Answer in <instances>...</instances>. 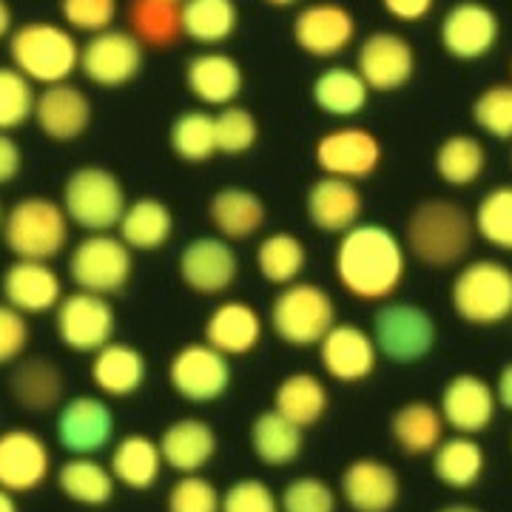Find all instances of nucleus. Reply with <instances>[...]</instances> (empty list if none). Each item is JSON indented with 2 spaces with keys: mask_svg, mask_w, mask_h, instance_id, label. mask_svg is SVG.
Segmentation results:
<instances>
[{
  "mask_svg": "<svg viewBox=\"0 0 512 512\" xmlns=\"http://www.w3.org/2000/svg\"><path fill=\"white\" fill-rule=\"evenodd\" d=\"M407 248L379 222H356L339 234L333 251V274L342 291L359 302H387L402 288Z\"/></svg>",
  "mask_w": 512,
  "mask_h": 512,
  "instance_id": "nucleus-1",
  "label": "nucleus"
},
{
  "mask_svg": "<svg viewBox=\"0 0 512 512\" xmlns=\"http://www.w3.org/2000/svg\"><path fill=\"white\" fill-rule=\"evenodd\" d=\"M473 217L453 200H421L404 225V248L430 268H453L473 248Z\"/></svg>",
  "mask_w": 512,
  "mask_h": 512,
  "instance_id": "nucleus-2",
  "label": "nucleus"
},
{
  "mask_svg": "<svg viewBox=\"0 0 512 512\" xmlns=\"http://www.w3.org/2000/svg\"><path fill=\"white\" fill-rule=\"evenodd\" d=\"M9 60L32 83H66L80 69V43L69 26L52 20H29L9 35Z\"/></svg>",
  "mask_w": 512,
  "mask_h": 512,
  "instance_id": "nucleus-3",
  "label": "nucleus"
},
{
  "mask_svg": "<svg viewBox=\"0 0 512 512\" xmlns=\"http://www.w3.org/2000/svg\"><path fill=\"white\" fill-rule=\"evenodd\" d=\"M450 305L473 328L507 322L512 319V268L498 259L467 262L450 285Z\"/></svg>",
  "mask_w": 512,
  "mask_h": 512,
  "instance_id": "nucleus-4",
  "label": "nucleus"
},
{
  "mask_svg": "<svg viewBox=\"0 0 512 512\" xmlns=\"http://www.w3.org/2000/svg\"><path fill=\"white\" fill-rule=\"evenodd\" d=\"M69 217L49 197H23L3 214V242L15 259L52 262L69 245Z\"/></svg>",
  "mask_w": 512,
  "mask_h": 512,
  "instance_id": "nucleus-5",
  "label": "nucleus"
},
{
  "mask_svg": "<svg viewBox=\"0 0 512 512\" xmlns=\"http://www.w3.org/2000/svg\"><path fill=\"white\" fill-rule=\"evenodd\" d=\"M271 328L288 348H313L336 325V302L322 285L296 279L271 302Z\"/></svg>",
  "mask_w": 512,
  "mask_h": 512,
  "instance_id": "nucleus-6",
  "label": "nucleus"
},
{
  "mask_svg": "<svg viewBox=\"0 0 512 512\" xmlns=\"http://www.w3.org/2000/svg\"><path fill=\"white\" fill-rule=\"evenodd\" d=\"M60 205L72 225L86 234H100L117 228V222L126 211V191L117 174L100 165L74 168L63 183Z\"/></svg>",
  "mask_w": 512,
  "mask_h": 512,
  "instance_id": "nucleus-7",
  "label": "nucleus"
},
{
  "mask_svg": "<svg viewBox=\"0 0 512 512\" xmlns=\"http://www.w3.org/2000/svg\"><path fill=\"white\" fill-rule=\"evenodd\" d=\"M134 274V251L111 231L86 234L69 256V276L80 291L111 296L120 293Z\"/></svg>",
  "mask_w": 512,
  "mask_h": 512,
  "instance_id": "nucleus-8",
  "label": "nucleus"
},
{
  "mask_svg": "<svg viewBox=\"0 0 512 512\" xmlns=\"http://www.w3.org/2000/svg\"><path fill=\"white\" fill-rule=\"evenodd\" d=\"M373 342L379 356L396 365H413L436 348L433 316L410 302H387L373 319Z\"/></svg>",
  "mask_w": 512,
  "mask_h": 512,
  "instance_id": "nucleus-9",
  "label": "nucleus"
},
{
  "mask_svg": "<svg viewBox=\"0 0 512 512\" xmlns=\"http://www.w3.org/2000/svg\"><path fill=\"white\" fill-rule=\"evenodd\" d=\"M57 339L74 353H97L109 345L117 330V313L109 296L92 291L63 293L55 308Z\"/></svg>",
  "mask_w": 512,
  "mask_h": 512,
  "instance_id": "nucleus-10",
  "label": "nucleus"
},
{
  "mask_svg": "<svg viewBox=\"0 0 512 512\" xmlns=\"http://www.w3.org/2000/svg\"><path fill=\"white\" fill-rule=\"evenodd\" d=\"M146 49L128 29H103L80 46V69L83 77L100 89L128 86L143 72Z\"/></svg>",
  "mask_w": 512,
  "mask_h": 512,
  "instance_id": "nucleus-11",
  "label": "nucleus"
},
{
  "mask_svg": "<svg viewBox=\"0 0 512 512\" xmlns=\"http://www.w3.org/2000/svg\"><path fill=\"white\" fill-rule=\"evenodd\" d=\"M168 384L185 402H217L231 387L228 356H222L220 350H214L208 342H191L171 356Z\"/></svg>",
  "mask_w": 512,
  "mask_h": 512,
  "instance_id": "nucleus-12",
  "label": "nucleus"
},
{
  "mask_svg": "<svg viewBox=\"0 0 512 512\" xmlns=\"http://www.w3.org/2000/svg\"><path fill=\"white\" fill-rule=\"evenodd\" d=\"M313 160H316L322 174L359 183V180L373 177L376 168L382 165V143H379V137L370 128H330V131H325L316 140Z\"/></svg>",
  "mask_w": 512,
  "mask_h": 512,
  "instance_id": "nucleus-13",
  "label": "nucleus"
},
{
  "mask_svg": "<svg viewBox=\"0 0 512 512\" xmlns=\"http://www.w3.org/2000/svg\"><path fill=\"white\" fill-rule=\"evenodd\" d=\"M293 43L316 60H333L348 52L356 40V18L342 3L316 0L296 12L293 18Z\"/></svg>",
  "mask_w": 512,
  "mask_h": 512,
  "instance_id": "nucleus-14",
  "label": "nucleus"
},
{
  "mask_svg": "<svg viewBox=\"0 0 512 512\" xmlns=\"http://www.w3.org/2000/svg\"><path fill=\"white\" fill-rule=\"evenodd\" d=\"M501 20L481 0H461L444 12L439 23L441 49L453 60H481L495 49Z\"/></svg>",
  "mask_w": 512,
  "mask_h": 512,
  "instance_id": "nucleus-15",
  "label": "nucleus"
},
{
  "mask_svg": "<svg viewBox=\"0 0 512 512\" xmlns=\"http://www.w3.org/2000/svg\"><path fill=\"white\" fill-rule=\"evenodd\" d=\"M356 72L362 74L370 92H399L416 74V52L407 37L396 32H373L359 43Z\"/></svg>",
  "mask_w": 512,
  "mask_h": 512,
  "instance_id": "nucleus-16",
  "label": "nucleus"
},
{
  "mask_svg": "<svg viewBox=\"0 0 512 512\" xmlns=\"http://www.w3.org/2000/svg\"><path fill=\"white\" fill-rule=\"evenodd\" d=\"M55 433L57 444L69 456H94L111 444L114 413L97 396H74L66 404H60Z\"/></svg>",
  "mask_w": 512,
  "mask_h": 512,
  "instance_id": "nucleus-17",
  "label": "nucleus"
},
{
  "mask_svg": "<svg viewBox=\"0 0 512 512\" xmlns=\"http://www.w3.org/2000/svg\"><path fill=\"white\" fill-rule=\"evenodd\" d=\"M177 271L185 288L202 296H220L237 282L239 256L228 239L197 237L183 248Z\"/></svg>",
  "mask_w": 512,
  "mask_h": 512,
  "instance_id": "nucleus-18",
  "label": "nucleus"
},
{
  "mask_svg": "<svg viewBox=\"0 0 512 512\" xmlns=\"http://www.w3.org/2000/svg\"><path fill=\"white\" fill-rule=\"evenodd\" d=\"M52 473V450L26 427L0 433V487L9 493H32Z\"/></svg>",
  "mask_w": 512,
  "mask_h": 512,
  "instance_id": "nucleus-19",
  "label": "nucleus"
},
{
  "mask_svg": "<svg viewBox=\"0 0 512 512\" xmlns=\"http://www.w3.org/2000/svg\"><path fill=\"white\" fill-rule=\"evenodd\" d=\"M319 362L333 382L356 384L373 376L379 365V350L365 328L336 322L319 342Z\"/></svg>",
  "mask_w": 512,
  "mask_h": 512,
  "instance_id": "nucleus-20",
  "label": "nucleus"
},
{
  "mask_svg": "<svg viewBox=\"0 0 512 512\" xmlns=\"http://www.w3.org/2000/svg\"><path fill=\"white\" fill-rule=\"evenodd\" d=\"M495 410H498V399L493 384L476 373H458L441 390V419L464 436L484 433L493 424Z\"/></svg>",
  "mask_w": 512,
  "mask_h": 512,
  "instance_id": "nucleus-21",
  "label": "nucleus"
},
{
  "mask_svg": "<svg viewBox=\"0 0 512 512\" xmlns=\"http://www.w3.org/2000/svg\"><path fill=\"white\" fill-rule=\"evenodd\" d=\"M92 114L94 109L89 94L66 80V83H55V86H43V92H37L32 120L49 140L74 143L86 134V128L92 126Z\"/></svg>",
  "mask_w": 512,
  "mask_h": 512,
  "instance_id": "nucleus-22",
  "label": "nucleus"
},
{
  "mask_svg": "<svg viewBox=\"0 0 512 512\" xmlns=\"http://www.w3.org/2000/svg\"><path fill=\"white\" fill-rule=\"evenodd\" d=\"M3 302L23 316L55 311L63 299V282L57 271L43 259H15L0 282Z\"/></svg>",
  "mask_w": 512,
  "mask_h": 512,
  "instance_id": "nucleus-23",
  "label": "nucleus"
},
{
  "mask_svg": "<svg viewBox=\"0 0 512 512\" xmlns=\"http://www.w3.org/2000/svg\"><path fill=\"white\" fill-rule=\"evenodd\" d=\"M365 200L356 183L342 177H319L305 194V214L313 228L322 234H345L356 222H362Z\"/></svg>",
  "mask_w": 512,
  "mask_h": 512,
  "instance_id": "nucleus-24",
  "label": "nucleus"
},
{
  "mask_svg": "<svg viewBox=\"0 0 512 512\" xmlns=\"http://www.w3.org/2000/svg\"><path fill=\"white\" fill-rule=\"evenodd\" d=\"M399 495L402 484L396 470L379 458H356L342 473V498L353 512H390Z\"/></svg>",
  "mask_w": 512,
  "mask_h": 512,
  "instance_id": "nucleus-25",
  "label": "nucleus"
},
{
  "mask_svg": "<svg viewBox=\"0 0 512 512\" xmlns=\"http://www.w3.org/2000/svg\"><path fill=\"white\" fill-rule=\"evenodd\" d=\"M185 86L202 106L225 109L237 103L245 74L237 60L225 52H200L185 63Z\"/></svg>",
  "mask_w": 512,
  "mask_h": 512,
  "instance_id": "nucleus-26",
  "label": "nucleus"
},
{
  "mask_svg": "<svg viewBox=\"0 0 512 512\" xmlns=\"http://www.w3.org/2000/svg\"><path fill=\"white\" fill-rule=\"evenodd\" d=\"M265 333V322L256 308H251L242 299H225L220 302L211 316L205 319V339L222 356H248L251 350L259 348Z\"/></svg>",
  "mask_w": 512,
  "mask_h": 512,
  "instance_id": "nucleus-27",
  "label": "nucleus"
},
{
  "mask_svg": "<svg viewBox=\"0 0 512 512\" xmlns=\"http://www.w3.org/2000/svg\"><path fill=\"white\" fill-rule=\"evenodd\" d=\"M160 456L163 464L177 470L180 476L200 473L211 458L217 456V433L208 421L185 416V419L171 421L160 436Z\"/></svg>",
  "mask_w": 512,
  "mask_h": 512,
  "instance_id": "nucleus-28",
  "label": "nucleus"
},
{
  "mask_svg": "<svg viewBox=\"0 0 512 512\" xmlns=\"http://www.w3.org/2000/svg\"><path fill=\"white\" fill-rule=\"evenodd\" d=\"M208 220L217 228V237L239 242V239H251L262 231L268 211H265V202L259 194L239 188V185H228L208 200Z\"/></svg>",
  "mask_w": 512,
  "mask_h": 512,
  "instance_id": "nucleus-29",
  "label": "nucleus"
},
{
  "mask_svg": "<svg viewBox=\"0 0 512 512\" xmlns=\"http://www.w3.org/2000/svg\"><path fill=\"white\" fill-rule=\"evenodd\" d=\"M148 376L146 356L131 345L109 342L94 353L92 382L94 387L109 399H126L134 396Z\"/></svg>",
  "mask_w": 512,
  "mask_h": 512,
  "instance_id": "nucleus-30",
  "label": "nucleus"
},
{
  "mask_svg": "<svg viewBox=\"0 0 512 512\" xmlns=\"http://www.w3.org/2000/svg\"><path fill=\"white\" fill-rule=\"evenodd\" d=\"M63 373L52 359L32 356V359H18L9 376V390L12 399L29 410V413H49L55 410L63 399Z\"/></svg>",
  "mask_w": 512,
  "mask_h": 512,
  "instance_id": "nucleus-31",
  "label": "nucleus"
},
{
  "mask_svg": "<svg viewBox=\"0 0 512 512\" xmlns=\"http://www.w3.org/2000/svg\"><path fill=\"white\" fill-rule=\"evenodd\" d=\"M120 239L131 251H160L174 234V214L160 197H137L126 205L117 222Z\"/></svg>",
  "mask_w": 512,
  "mask_h": 512,
  "instance_id": "nucleus-32",
  "label": "nucleus"
},
{
  "mask_svg": "<svg viewBox=\"0 0 512 512\" xmlns=\"http://www.w3.org/2000/svg\"><path fill=\"white\" fill-rule=\"evenodd\" d=\"M311 100L319 111L336 120H350L359 111H365L370 100V89L362 74L348 66H330L319 72L311 83Z\"/></svg>",
  "mask_w": 512,
  "mask_h": 512,
  "instance_id": "nucleus-33",
  "label": "nucleus"
},
{
  "mask_svg": "<svg viewBox=\"0 0 512 512\" xmlns=\"http://www.w3.org/2000/svg\"><path fill=\"white\" fill-rule=\"evenodd\" d=\"M109 470L114 481L128 487V490H140V493L151 490L160 478V470H163L160 444L143 436V433L120 439L111 450Z\"/></svg>",
  "mask_w": 512,
  "mask_h": 512,
  "instance_id": "nucleus-34",
  "label": "nucleus"
},
{
  "mask_svg": "<svg viewBox=\"0 0 512 512\" xmlns=\"http://www.w3.org/2000/svg\"><path fill=\"white\" fill-rule=\"evenodd\" d=\"M444 419L439 407L430 402H404L393 419H390V433L396 447L407 456H427L433 453L444 439Z\"/></svg>",
  "mask_w": 512,
  "mask_h": 512,
  "instance_id": "nucleus-35",
  "label": "nucleus"
},
{
  "mask_svg": "<svg viewBox=\"0 0 512 512\" xmlns=\"http://www.w3.org/2000/svg\"><path fill=\"white\" fill-rule=\"evenodd\" d=\"M57 487L80 507H106L114 498V476L92 456H74L57 467Z\"/></svg>",
  "mask_w": 512,
  "mask_h": 512,
  "instance_id": "nucleus-36",
  "label": "nucleus"
},
{
  "mask_svg": "<svg viewBox=\"0 0 512 512\" xmlns=\"http://www.w3.org/2000/svg\"><path fill=\"white\" fill-rule=\"evenodd\" d=\"M487 467L484 447L473 436L458 433L453 439H441L433 450V473L450 490H470L476 487Z\"/></svg>",
  "mask_w": 512,
  "mask_h": 512,
  "instance_id": "nucleus-37",
  "label": "nucleus"
},
{
  "mask_svg": "<svg viewBox=\"0 0 512 512\" xmlns=\"http://www.w3.org/2000/svg\"><path fill=\"white\" fill-rule=\"evenodd\" d=\"M251 447L265 467H288L302 456L305 433L282 413L265 410L251 424Z\"/></svg>",
  "mask_w": 512,
  "mask_h": 512,
  "instance_id": "nucleus-38",
  "label": "nucleus"
},
{
  "mask_svg": "<svg viewBox=\"0 0 512 512\" xmlns=\"http://www.w3.org/2000/svg\"><path fill=\"white\" fill-rule=\"evenodd\" d=\"M180 23L188 40L200 46H220L239 29V9L234 0H183Z\"/></svg>",
  "mask_w": 512,
  "mask_h": 512,
  "instance_id": "nucleus-39",
  "label": "nucleus"
},
{
  "mask_svg": "<svg viewBox=\"0 0 512 512\" xmlns=\"http://www.w3.org/2000/svg\"><path fill=\"white\" fill-rule=\"evenodd\" d=\"M328 404V387L313 373H291L276 387L274 410L302 430L322 421V416L328 413Z\"/></svg>",
  "mask_w": 512,
  "mask_h": 512,
  "instance_id": "nucleus-40",
  "label": "nucleus"
},
{
  "mask_svg": "<svg viewBox=\"0 0 512 512\" xmlns=\"http://www.w3.org/2000/svg\"><path fill=\"white\" fill-rule=\"evenodd\" d=\"M128 32L143 43V49H171L183 37L180 3L171 0H131Z\"/></svg>",
  "mask_w": 512,
  "mask_h": 512,
  "instance_id": "nucleus-41",
  "label": "nucleus"
},
{
  "mask_svg": "<svg viewBox=\"0 0 512 512\" xmlns=\"http://www.w3.org/2000/svg\"><path fill=\"white\" fill-rule=\"evenodd\" d=\"M305 265H308V248L296 234L274 231L256 245V271L268 285L276 288L291 285L302 279Z\"/></svg>",
  "mask_w": 512,
  "mask_h": 512,
  "instance_id": "nucleus-42",
  "label": "nucleus"
},
{
  "mask_svg": "<svg viewBox=\"0 0 512 512\" xmlns=\"http://www.w3.org/2000/svg\"><path fill=\"white\" fill-rule=\"evenodd\" d=\"M168 146L177 160L188 165L211 163L217 151V131H214V114L205 109L180 111L168 128Z\"/></svg>",
  "mask_w": 512,
  "mask_h": 512,
  "instance_id": "nucleus-43",
  "label": "nucleus"
},
{
  "mask_svg": "<svg viewBox=\"0 0 512 512\" xmlns=\"http://www.w3.org/2000/svg\"><path fill=\"white\" fill-rule=\"evenodd\" d=\"M436 174L441 183L453 188H467L476 180H481L487 168V151L481 140L473 134H450L439 148H436Z\"/></svg>",
  "mask_w": 512,
  "mask_h": 512,
  "instance_id": "nucleus-44",
  "label": "nucleus"
},
{
  "mask_svg": "<svg viewBox=\"0 0 512 512\" xmlns=\"http://www.w3.org/2000/svg\"><path fill=\"white\" fill-rule=\"evenodd\" d=\"M473 228L487 245L512 254V185L490 188L473 214Z\"/></svg>",
  "mask_w": 512,
  "mask_h": 512,
  "instance_id": "nucleus-45",
  "label": "nucleus"
},
{
  "mask_svg": "<svg viewBox=\"0 0 512 512\" xmlns=\"http://www.w3.org/2000/svg\"><path fill=\"white\" fill-rule=\"evenodd\" d=\"M35 83L15 66H0V131L26 126L35 114Z\"/></svg>",
  "mask_w": 512,
  "mask_h": 512,
  "instance_id": "nucleus-46",
  "label": "nucleus"
},
{
  "mask_svg": "<svg viewBox=\"0 0 512 512\" xmlns=\"http://www.w3.org/2000/svg\"><path fill=\"white\" fill-rule=\"evenodd\" d=\"M473 123L493 140H512V83H493L470 106Z\"/></svg>",
  "mask_w": 512,
  "mask_h": 512,
  "instance_id": "nucleus-47",
  "label": "nucleus"
},
{
  "mask_svg": "<svg viewBox=\"0 0 512 512\" xmlns=\"http://www.w3.org/2000/svg\"><path fill=\"white\" fill-rule=\"evenodd\" d=\"M214 131H217V151L228 157H239L251 151L259 140V123L245 106H225L214 114Z\"/></svg>",
  "mask_w": 512,
  "mask_h": 512,
  "instance_id": "nucleus-48",
  "label": "nucleus"
},
{
  "mask_svg": "<svg viewBox=\"0 0 512 512\" xmlns=\"http://www.w3.org/2000/svg\"><path fill=\"white\" fill-rule=\"evenodd\" d=\"M222 495L208 478L188 473L171 484L165 495V512H220Z\"/></svg>",
  "mask_w": 512,
  "mask_h": 512,
  "instance_id": "nucleus-49",
  "label": "nucleus"
},
{
  "mask_svg": "<svg viewBox=\"0 0 512 512\" xmlns=\"http://www.w3.org/2000/svg\"><path fill=\"white\" fill-rule=\"evenodd\" d=\"M117 12H120V0H60L63 26H69L72 32H86V35L111 29Z\"/></svg>",
  "mask_w": 512,
  "mask_h": 512,
  "instance_id": "nucleus-50",
  "label": "nucleus"
},
{
  "mask_svg": "<svg viewBox=\"0 0 512 512\" xmlns=\"http://www.w3.org/2000/svg\"><path fill=\"white\" fill-rule=\"evenodd\" d=\"M282 512H336V493L328 481L316 476L293 478L279 495Z\"/></svg>",
  "mask_w": 512,
  "mask_h": 512,
  "instance_id": "nucleus-51",
  "label": "nucleus"
},
{
  "mask_svg": "<svg viewBox=\"0 0 512 512\" xmlns=\"http://www.w3.org/2000/svg\"><path fill=\"white\" fill-rule=\"evenodd\" d=\"M220 512H282L279 495L259 478H239L222 493Z\"/></svg>",
  "mask_w": 512,
  "mask_h": 512,
  "instance_id": "nucleus-52",
  "label": "nucleus"
},
{
  "mask_svg": "<svg viewBox=\"0 0 512 512\" xmlns=\"http://www.w3.org/2000/svg\"><path fill=\"white\" fill-rule=\"evenodd\" d=\"M29 348V319L0 302V365H15Z\"/></svg>",
  "mask_w": 512,
  "mask_h": 512,
  "instance_id": "nucleus-53",
  "label": "nucleus"
},
{
  "mask_svg": "<svg viewBox=\"0 0 512 512\" xmlns=\"http://www.w3.org/2000/svg\"><path fill=\"white\" fill-rule=\"evenodd\" d=\"M20 168H23V151L18 140L9 131H0V185L15 183Z\"/></svg>",
  "mask_w": 512,
  "mask_h": 512,
  "instance_id": "nucleus-54",
  "label": "nucleus"
},
{
  "mask_svg": "<svg viewBox=\"0 0 512 512\" xmlns=\"http://www.w3.org/2000/svg\"><path fill=\"white\" fill-rule=\"evenodd\" d=\"M436 0H382V9L402 23H419L433 12Z\"/></svg>",
  "mask_w": 512,
  "mask_h": 512,
  "instance_id": "nucleus-55",
  "label": "nucleus"
},
{
  "mask_svg": "<svg viewBox=\"0 0 512 512\" xmlns=\"http://www.w3.org/2000/svg\"><path fill=\"white\" fill-rule=\"evenodd\" d=\"M493 390H495V399H498V404L512 413V362H507L504 370L498 373V382H495Z\"/></svg>",
  "mask_w": 512,
  "mask_h": 512,
  "instance_id": "nucleus-56",
  "label": "nucleus"
},
{
  "mask_svg": "<svg viewBox=\"0 0 512 512\" xmlns=\"http://www.w3.org/2000/svg\"><path fill=\"white\" fill-rule=\"evenodd\" d=\"M12 29H15V15H12V6H9L6 0H0V40L12 35Z\"/></svg>",
  "mask_w": 512,
  "mask_h": 512,
  "instance_id": "nucleus-57",
  "label": "nucleus"
},
{
  "mask_svg": "<svg viewBox=\"0 0 512 512\" xmlns=\"http://www.w3.org/2000/svg\"><path fill=\"white\" fill-rule=\"evenodd\" d=\"M0 512H18L15 493H9V490H3V487H0Z\"/></svg>",
  "mask_w": 512,
  "mask_h": 512,
  "instance_id": "nucleus-58",
  "label": "nucleus"
},
{
  "mask_svg": "<svg viewBox=\"0 0 512 512\" xmlns=\"http://www.w3.org/2000/svg\"><path fill=\"white\" fill-rule=\"evenodd\" d=\"M436 512H481L476 507H470V504H447V507H441Z\"/></svg>",
  "mask_w": 512,
  "mask_h": 512,
  "instance_id": "nucleus-59",
  "label": "nucleus"
},
{
  "mask_svg": "<svg viewBox=\"0 0 512 512\" xmlns=\"http://www.w3.org/2000/svg\"><path fill=\"white\" fill-rule=\"evenodd\" d=\"M262 3H268V6H274V9H291L299 0H262Z\"/></svg>",
  "mask_w": 512,
  "mask_h": 512,
  "instance_id": "nucleus-60",
  "label": "nucleus"
},
{
  "mask_svg": "<svg viewBox=\"0 0 512 512\" xmlns=\"http://www.w3.org/2000/svg\"><path fill=\"white\" fill-rule=\"evenodd\" d=\"M3 214H6V211H3V205H0V228H3Z\"/></svg>",
  "mask_w": 512,
  "mask_h": 512,
  "instance_id": "nucleus-61",
  "label": "nucleus"
},
{
  "mask_svg": "<svg viewBox=\"0 0 512 512\" xmlns=\"http://www.w3.org/2000/svg\"><path fill=\"white\" fill-rule=\"evenodd\" d=\"M510 77H512V60H510ZM510 83H512V80H510Z\"/></svg>",
  "mask_w": 512,
  "mask_h": 512,
  "instance_id": "nucleus-62",
  "label": "nucleus"
},
{
  "mask_svg": "<svg viewBox=\"0 0 512 512\" xmlns=\"http://www.w3.org/2000/svg\"><path fill=\"white\" fill-rule=\"evenodd\" d=\"M171 3H183V0H171Z\"/></svg>",
  "mask_w": 512,
  "mask_h": 512,
  "instance_id": "nucleus-63",
  "label": "nucleus"
},
{
  "mask_svg": "<svg viewBox=\"0 0 512 512\" xmlns=\"http://www.w3.org/2000/svg\"><path fill=\"white\" fill-rule=\"evenodd\" d=\"M510 163H512V154H510Z\"/></svg>",
  "mask_w": 512,
  "mask_h": 512,
  "instance_id": "nucleus-64",
  "label": "nucleus"
}]
</instances>
